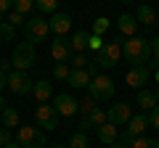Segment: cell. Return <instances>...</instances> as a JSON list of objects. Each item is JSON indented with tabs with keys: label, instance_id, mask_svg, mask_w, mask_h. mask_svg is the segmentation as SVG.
<instances>
[{
	"label": "cell",
	"instance_id": "cell-1",
	"mask_svg": "<svg viewBox=\"0 0 159 148\" xmlns=\"http://www.w3.org/2000/svg\"><path fill=\"white\" fill-rule=\"evenodd\" d=\"M122 56H125L127 61L133 63V66L148 63V61H151V45H148L146 37H138V34H133V37H127V40L122 42Z\"/></svg>",
	"mask_w": 159,
	"mask_h": 148
},
{
	"label": "cell",
	"instance_id": "cell-2",
	"mask_svg": "<svg viewBox=\"0 0 159 148\" xmlns=\"http://www.w3.org/2000/svg\"><path fill=\"white\" fill-rule=\"evenodd\" d=\"M122 58V40H111V42H103L101 50H96V66L98 69H111L119 63Z\"/></svg>",
	"mask_w": 159,
	"mask_h": 148
},
{
	"label": "cell",
	"instance_id": "cell-3",
	"mask_svg": "<svg viewBox=\"0 0 159 148\" xmlns=\"http://www.w3.org/2000/svg\"><path fill=\"white\" fill-rule=\"evenodd\" d=\"M37 61V50H34L32 42H19L16 48H13V56H11V66L16 69V72H27L32 63Z\"/></svg>",
	"mask_w": 159,
	"mask_h": 148
},
{
	"label": "cell",
	"instance_id": "cell-4",
	"mask_svg": "<svg viewBox=\"0 0 159 148\" xmlns=\"http://www.w3.org/2000/svg\"><path fill=\"white\" fill-rule=\"evenodd\" d=\"M90 95L88 98H93V101H111V95H114V82H111V77H106V74H96L90 80Z\"/></svg>",
	"mask_w": 159,
	"mask_h": 148
},
{
	"label": "cell",
	"instance_id": "cell-5",
	"mask_svg": "<svg viewBox=\"0 0 159 148\" xmlns=\"http://www.w3.org/2000/svg\"><path fill=\"white\" fill-rule=\"evenodd\" d=\"M45 132L40 127H19L16 130V143L21 148H45Z\"/></svg>",
	"mask_w": 159,
	"mask_h": 148
},
{
	"label": "cell",
	"instance_id": "cell-6",
	"mask_svg": "<svg viewBox=\"0 0 159 148\" xmlns=\"http://www.w3.org/2000/svg\"><path fill=\"white\" fill-rule=\"evenodd\" d=\"M51 29H48V21L45 19H27L24 21V40L37 45V42H45Z\"/></svg>",
	"mask_w": 159,
	"mask_h": 148
},
{
	"label": "cell",
	"instance_id": "cell-7",
	"mask_svg": "<svg viewBox=\"0 0 159 148\" xmlns=\"http://www.w3.org/2000/svg\"><path fill=\"white\" fill-rule=\"evenodd\" d=\"M6 85H8V90L16 93V95H27V93H32V85H34V82L29 80L27 72H16V69H13V72L6 77Z\"/></svg>",
	"mask_w": 159,
	"mask_h": 148
},
{
	"label": "cell",
	"instance_id": "cell-8",
	"mask_svg": "<svg viewBox=\"0 0 159 148\" xmlns=\"http://www.w3.org/2000/svg\"><path fill=\"white\" fill-rule=\"evenodd\" d=\"M34 119H37V124H40V130H43V132H45V130L53 132L58 127V114H56V108L48 106V103H40V106H37Z\"/></svg>",
	"mask_w": 159,
	"mask_h": 148
},
{
	"label": "cell",
	"instance_id": "cell-9",
	"mask_svg": "<svg viewBox=\"0 0 159 148\" xmlns=\"http://www.w3.org/2000/svg\"><path fill=\"white\" fill-rule=\"evenodd\" d=\"M53 108H56L58 116H74L80 111V101H77V98H72L69 93H61V95L53 98Z\"/></svg>",
	"mask_w": 159,
	"mask_h": 148
},
{
	"label": "cell",
	"instance_id": "cell-10",
	"mask_svg": "<svg viewBox=\"0 0 159 148\" xmlns=\"http://www.w3.org/2000/svg\"><path fill=\"white\" fill-rule=\"evenodd\" d=\"M130 116H133L130 103H114V106L106 111V122H111L114 127H117V124H127Z\"/></svg>",
	"mask_w": 159,
	"mask_h": 148
},
{
	"label": "cell",
	"instance_id": "cell-11",
	"mask_svg": "<svg viewBox=\"0 0 159 148\" xmlns=\"http://www.w3.org/2000/svg\"><path fill=\"white\" fill-rule=\"evenodd\" d=\"M69 27H72V16L69 13H51V19H48V29H51L56 37H64V34L69 32Z\"/></svg>",
	"mask_w": 159,
	"mask_h": 148
},
{
	"label": "cell",
	"instance_id": "cell-12",
	"mask_svg": "<svg viewBox=\"0 0 159 148\" xmlns=\"http://www.w3.org/2000/svg\"><path fill=\"white\" fill-rule=\"evenodd\" d=\"M148 77H151V69H148L146 63H141V66H133L130 72L125 74L127 85H130V87H138V90H141V87L148 82Z\"/></svg>",
	"mask_w": 159,
	"mask_h": 148
},
{
	"label": "cell",
	"instance_id": "cell-13",
	"mask_svg": "<svg viewBox=\"0 0 159 148\" xmlns=\"http://www.w3.org/2000/svg\"><path fill=\"white\" fill-rule=\"evenodd\" d=\"M103 122H106V111H101V108H93L90 114H85V119L80 122V132H88V130H93V127H101Z\"/></svg>",
	"mask_w": 159,
	"mask_h": 148
},
{
	"label": "cell",
	"instance_id": "cell-14",
	"mask_svg": "<svg viewBox=\"0 0 159 148\" xmlns=\"http://www.w3.org/2000/svg\"><path fill=\"white\" fill-rule=\"evenodd\" d=\"M69 50H72V48H69V42L64 40V37H56V40L51 42V56L56 58L58 63H64L69 58Z\"/></svg>",
	"mask_w": 159,
	"mask_h": 148
},
{
	"label": "cell",
	"instance_id": "cell-15",
	"mask_svg": "<svg viewBox=\"0 0 159 148\" xmlns=\"http://www.w3.org/2000/svg\"><path fill=\"white\" fill-rule=\"evenodd\" d=\"M146 127H148V116L146 114H135V116L127 119V132H130L133 137H141Z\"/></svg>",
	"mask_w": 159,
	"mask_h": 148
},
{
	"label": "cell",
	"instance_id": "cell-16",
	"mask_svg": "<svg viewBox=\"0 0 159 148\" xmlns=\"http://www.w3.org/2000/svg\"><path fill=\"white\" fill-rule=\"evenodd\" d=\"M66 82L72 87H88V85H90V74H88L85 69H69Z\"/></svg>",
	"mask_w": 159,
	"mask_h": 148
},
{
	"label": "cell",
	"instance_id": "cell-17",
	"mask_svg": "<svg viewBox=\"0 0 159 148\" xmlns=\"http://www.w3.org/2000/svg\"><path fill=\"white\" fill-rule=\"evenodd\" d=\"M135 21L138 24H146V27H154L157 24V11H154L151 6H138V13H135Z\"/></svg>",
	"mask_w": 159,
	"mask_h": 148
},
{
	"label": "cell",
	"instance_id": "cell-18",
	"mask_svg": "<svg viewBox=\"0 0 159 148\" xmlns=\"http://www.w3.org/2000/svg\"><path fill=\"white\" fill-rule=\"evenodd\" d=\"M88 45H90V32H85V29L74 32L72 40H69V48H72V50H77V53H82Z\"/></svg>",
	"mask_w": 159,
	"mask_h": 148
},
{
	"label": "cell",
	"instance_id": "cell-19",
	"mask_svg": "<svg viewBox=\"0 0 159 148\" xmlns=\"http://www.w3.org/2000/svg\"><path fill=\"white\" fill-rule=\"evenodd\" d=\"M117 127L111 124V122H103L101 127H98V140L101 143H106V146H111V143H117Z\"/></svg>",
	"mask_w": 159,
	"mask_h": 148
},
{
	"label": "cell",
	"instance_id": "cell-20",
	"mask_svg": "<svg viewBox=\"0 0 159 148\" xmlns=\"http://www.w3.org/2000/svg\"><path fill=\"white\" fill-rule=\"evenodd\" d=\"M32 93H34V98L40 103H48V98L53 95V85H48V80H40V82L32 85Z\"/></svg>",
	"mask_w": 159,
	"mask_h": 148
},
{
	"label": "cell",
	"instance_id": "cell-21",
	"mask_svg": "<svg viewBox=\"0 0 159 148\" xmlns=\"http://www.w3.org/2000/svg\"><path fill=\"white\" fill-rule=\"evenodd\" d=\"M117 24H119V32L127 34V37H133V34H135V29H138V21H135V16H133V13H122Z\"/></svg>",
	"mask_w": 159,
	"mask_h": 148
},
{
	"label": "cell",
	"instance_id": "cell-22",
	"mask_svg": "<svg viewBox=\"0 0 159 148\" xmlns=\"http://www.w3.org/2000/svg\"><path fill=\"white\" fill-rule=\"evenodd\" d=\"M0 119H3V127H6V130H13V127L19 124V111L13 106H6L0 111Z\"/></svg>",
	"mask_w": 159,
	"mask_h": 148
},
{
	"label": "cell",
	"instance_id": "cell-23",
	"mask_svg": "<svg viewBox=\"0 0 159 148\" xmlns=\"http://www.w3.org/2000/svg\"><path fill=\"white\" fill-rule=\"evenodd\" d=\"M157 95H154L151 90H138V106L143 108V111H151L154 106H157Z\"/></svg>",
	"mask_w": 159,
	"mask_h": 148
},
{
	"label": "cell",
	"instance_id": "cell-24",
	"mask_svg": "<svg viewBox=\"0 0 159 148\" xmlns=\"http://www.w3.org/2000/svg\"><path fill=\"white\" fill-rule=\"evenodd\" d=\"M130 148H159V140H154V137H135V140L130 143Z\"/></svg>",
	"mask_w": 159,
	"mask_h": 148
},
{
	"label": "cell",
	"instance_id": "cell-25",
	"mask_svg": "<svg viewBox=\"0 0 159 148\" xmlns=\"http://www.w3.org/2000/svg\"><path fill=\"white\" fill-rule=\"evenodd\" d=\"M34 8H40L43 13H56L58 0H34Z\"/></svg>",
	"mask_w": 159,
	"mask_h": 148
},
{
	"label": "cell",
	"instance_id": "cell-26",
	"mask_svg": "<svg viewBox=\"0 0 159 148\" xmlns=\"http://www.w3.org/2000/svg\"><path fill=\"white\" fill-rule=\"evenodd\" d=\"M13 34H16V32H13L11 24H8V21H0V45H3V42H11Z\"/></svg>",
	"mask_w": 159,
	"mask_h": 148
},
{
	"label": "cell",
	"instance_id": "cell-27",
	"mask_svg": "<svg viewBox=\"0 0 159 148\" xmlns=\"http://www.w3.org/2000/svg\"><path fill=\"white\" fill-rule=\"evenodd\" d=\"M32 8H34V0H13V11L21 13V16H27Z\"/></svg>",
	"mask_w": 159,
	"mask_h": 148
},
{
	"label": "cell",
	"instance_id": "cell-28",
	"mask_svg": "<svg viewBox=\"0 0 159 148\" xmlns=\"http://www.w3.org/2000/svg\"><path fill=\"white\" fill-rule=\"evenodd\" d=\"M106 29H109V19H106V16H98L96 21H93V32H90V34H98V37H101Z\"/></svg>",
	"mask_w": 159,
	"mask_h": 148
},
{
	"label": "cell",
	"instance_id": "cell-29",
	"mask_svg": "<svg viewBox=\"0 0 159 148\" xmlns=\"http://www.w3.org/2000/svg\"><path fill=\"white\" fill-rule=\"evenodd\" d=\"M69 148H90V143H88L85 132H77V135L69 140Z\"/></svg>",
	"mask_w": 159,
	"mask_h": 148
},
{
	"label": "cell",
	"instance_id": "cell-30",
	"mask_svg": "<svg viewBox=\"0 0 159 148\" xmlns=\"http://www.w3.org/2000/svg\"><path fill=\"white\" fill-rule=\"evenodd\" d=\"M69 63H72V69H85L90 61H88V58L82 56V53H77V56H72V58H69Z\"/></svg>",
	"mask_w": 159,
	"mask_h": 148
},
{
	"label": "cell",
	"instance_id": "cell-31",
	"mask_svg": "<svg viewBox=\"0 0 159 148\" xmlns=\"http://www.w3.org/2000/svg\"><path fill=\"white\" fill-rule=\"evenodd\" d=\"M53 77H56V80H66L69 77V66L66 63H56V66H53Z\"/></svg>",
	"mask_w": 159,
	"mask_h": 148
},
{
	"label": "cell",
	"instance_id": "cell-32",
	"mask_svg": "<svg viewBox=\"0 0 159 148\" xmlns=\"http://www.w3.org/2000/svg\"><path fill=\"white\" fill-rule=\"evenodd\" d=\"M6 21L11 24L13 29H16V27H21V24H24V16H21V13H16V11H11V13H8V19H6Z\"/></svg>",
	"mask_w": 159,
	"mask_h": 148
},
{
	"label": "cell",
	"instance_id": "cell-33",
	"mask_svg": "<svg viewBox=\"0 0 159 148\" xmlns=\"http://www.w3.org/2000/svg\"><path fill=\"white\" fill-rule=\"evenodd\" d=\"M148 124H151L154 130H159V103L151 108V111H148Z\"/></svg>",
	"mask_w": 159,
	"mask_h": 148
},
{
	"label": "cell",
	"instance_id": "cell-34",
	"mask_svg": "<svg viewBox=\"0 0 159 148\" xmlns=\"http://www.w3.org/2000/svg\"><path fill=\"white\" fill-rule=\"evenodd\" d=\"M148 45H151V61H159V34L154 40H148Z\"/></svg>",
	"mask_w": 159,
	"mask_h": 148
},
{
	"label": "cell",
	"instance_id": "cell-35",
	"mask_svg": "<svg viewBox=\"0 0 159 148\" xmlns=\"http://www.w3.org/2000/svg\"><path fill=\"white\" fill-rule=\"evenodd\" d=\"M93 108H96V101H93V98H85V101L80 103V111H82V114H90Z\"/></svg>",
	"mask_w": 159,
	"mask_h": 148
},
{
	"label": "cell",
	"instance_id": "cell-36",
	"mask_svg": "<svg viewBox=\"0 0 159 148\" xmlns=\"http://www.w3.org/2000/svg\"><path fill=\"white\" fill-rule=\"evenodd\" d=\"M13 137H11V130H6V127H0V148L3 146H8Z\"/></svg>",
	"mask_w": 159,
	"mask_h": 148
},
{
	"label": "cell",
	"instance_id": "cell-37",
	"mask_svg": "<svg viewBox=\"0 0 159 148\" xmlns=\"http://www.w3.org/2000/svg\"><path fill=\"white\" fill-rule=\"evenodd\" d=\"M88 48H93V50H101V48H103V40L98 37V34H90V45H88Z\"/></svg>",
	"mask_w": 159,
	"mask_h": 148
},
{
	"label": "cell",
	"instance_id": "cell-38",
	"mask_svg": "<svg viewBox=\"0 0 159 148\" xmlns=\"http://www.w3.org/2000/svg\"><path fill=\"white\" fill-rule=\"evenodd\" d=\"M0 72H3V74H11V72H13L11 58H0Z\"/></svg>",
	"mask_w": 159,
	"mask_h": 148
},
{
	"label": "cell",
	"instance_id": "cell-39",
	"mask_svg": "<svg viewBox=\"0 0 159 148\" xmlns=\"http://www.w3.org/2000/svg\"><path fill=\"white\" fill-rule=\"evenodd\" d=\"M13 8V0H0V13L6 16V11H11Z\"/></svg>",
	"mask_w": 159,
	"mask_h": 148
},
{
	"label": "cell",
	"instance_id": "cell-40",
	"mask_svg": "<svg viewBox=\"0 0 159 148\" xmlns=\"http://www.w3.org/2000/svg\"><path fill=\"white\" fill-rule=\"evenodd\" d=\"M85 72L90 74V80H93V77L98 74V66H96V63H88V66H85Z\"/></svg>",
	"mask_w": 159,
	"mask_h": 148
},
{
	"label": "cell",
	"instance_id": "cell-41",
	"mask_svg": "<svg viewBox=\"0 0 159 148\" xmlns=\"http://www.w3.org/2000/svg\"><path fill=\"white\" fill-rule=\"evenodd\" d=\"M6 77H8V74H3V72H0V90H3V87H8V85H6Z\"/></svg>",
	"mask_w": 159,
	"mask_h": 148
},
{
	"label": "cell",
	"instance_id": "cell-42",
	"mask_svg": "<svg viewBox=\"0 0 159 148\" xmlns=\"http://www.w3.org/2000/svg\"><path fill=\"white\" fill-rule=\"evenodd\" d=\"M109 148H130V146H125V143H111Z\"/></svg>",
	"mask_w": 159,
	"mask_h": 148
},
{
	"label": "cell",
	"instance_id": "cell-43",
	"mask_svg": "<svg viewBox=\"0 0 159 148\" xmlns=\"http://www.w3.org/2000/svg\"><path fill=\"white\" fill-rule=\"evenodd\" d=\"M3 148H21V146H19L16 140H11V143H8V146H3Z\"/></svg>",
	"mask_w": 159,
	"mask_h": 148
},
{
	"label": "cell",
	"instance_id": "cell-44",
	"mask_svg": "<svg viewBox=\"0 0 159 148\" xmlns=\"http://www.w3.org/2000/svg\"><path fill=\"white\" fill-rule=\"evenodd\" d=\"M154 80H157V82H159V66H157V69H154Z\"/></svg>",
	"mask_w": 159,
	"mask_h": 148
},
{
	"label": "cell",
	"instance_id": "cell-45",
	"mask_svg": "<svg viewBox=\"0 0 159 148\" xmlns=\"http://www.w3.org/2000/svg\"><path fill=\"white\" fill-rule=\"evenodd\" d=\"M6 106H8V103H6V101H3V98H0V111H3V108H6Z\"/></svg>",
	"mask_w": 159,
	"mask_h": 148
},
{
	"label": "cell",
	"instance_id": "cell-46",
	"mask_svg": "<svg viewBox=\"0 0 159 148\" xmlns=\"http://www.w3.org/2000/svg\"><path fill=\"white\" fill-rule=\"evenodd\" d=\"M51 148H69V146H51Z\"/></svg>",
	"mask_w": 159,
	"mask_h": 148
},
{
	"label": "cell",
	"instance_id": "cell-47",
	"mask_svg": "<svg viewBox=\"0 0 159 148\" xmlns=\"http://www.w3.org/2000/svg\"><path fill=\"white\" fill-rule=\"evenodd\" d=\"M119 3H133V0H119Z\"/></svg>",
	"mask_w": 159,
	"mask_h": 148
},
{
	"label": "cell",
	"instance_id": "cell-48",
	"mask_svg": "<svg viewBox=\"0 0 159 148\" xmlns=\"http://www.w3.org/2000/svg\"><path fill=\"white\" fill-rule=\"evenodd\" d=\"M154 95H157V101H159V90H157V93H154Z\"/></svg>",
	"mask_w": 159,
	"mask_h": 148
}]
</instances>
